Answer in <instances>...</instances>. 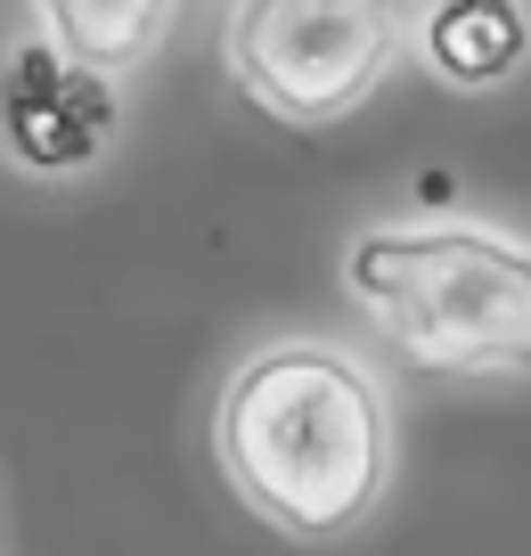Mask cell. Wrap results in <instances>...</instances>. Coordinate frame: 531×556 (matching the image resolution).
<instances>
[{"label":"cell","instance_id":"cell-5","mask_svg":"<svg viewBox=\"0 0 531 556\" xmlns=\"http://www.w3.org/2000/svg\"><path fill=\"white\" fill-rule=\"evenodd\" d=\"M50 50H66L90 74H131L139 58L164 41L172 0H41Z\"/></svg>","mask_w":531,"mask_h":556},{"label":"cell","instance_id":"cell-2","mask_svg":"<svg viewBox=\"0 0 531 556\" xmlns=\"http://www.w3.org/2000/svg\"><path fill=\"white\" fill-rule=\"evenodd\" d=\"M352 295L426 368L531 377V254L491 229H377L352 245Z\"/></svg>","mask_w":531,"mask_h":556},{"label":"cell","instance_id":"cell-6","mask_svg":"<svg viewBox=\"0 0 531 556\" xmlns=\"http://www.w3.org/2000/svg\"><path fill=\"white\" fill-rule=\"evenodd\" d=\"M426 50H433V66H442L450 83L482 90V83H498V74L523 66L531 25H523L515 0H442L433 25H426Z\"/></svg>","mask_w":531,"mask_h":556},{"label":"cell","instance_id":"cell-3","mask_svg":"<svg viewBox=\"0 0 531 556\" xmlns=\"http://www.w3.org/2000/svg\"><path fill=\"white\" fill-rule=\"evenodd\" d=\"M401 0H238L229 66L270 115L336 123L393 74Z\"/></svg>","mask_w":531,"mask_h":556},{"label":"cell","instance_id":"cell-4","mask_svg":"<svg viewBox=\"0 0 531 556\" xmlns=\"http://www.w3.org/2000/svg\"><path fill=\"white\" fill-rule=\"evenodd\" d=\"M0 131L34 173H83L115 131L106 74L74 66V58L58 66V50H17L0 83Z\"/></svg>","mask_w":531,"mask_h":556},{"label":"cell","instance_id":"cell-1","mask_svg":"<svg viewBox=\"0 0 531 556\" xmlns=\"http://www.w3.org/2000/svg\"><path fill=\"white\" fill-rule=\"evenodd\" d=\"M222 467L278 532H352L384 491V401L343 352L270 344L222 401Z\"/></svg>","mask_w":531,"mask_h":556}]
</instances>
